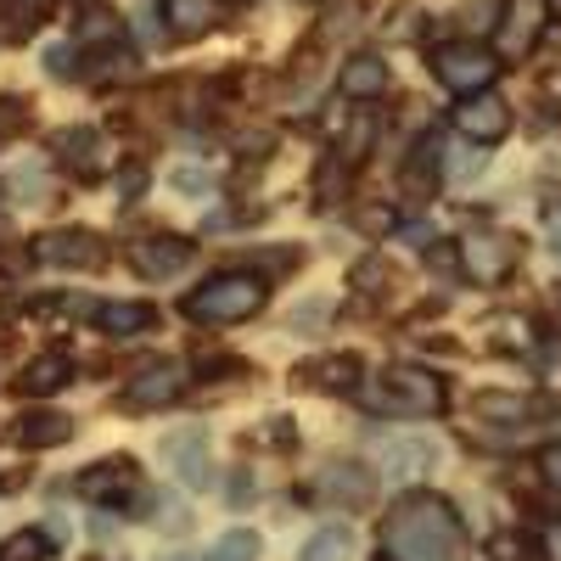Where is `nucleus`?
Here are the masks:
<instances>
[{
	"label": "nucleus",
	"mask_w": 561,
	"mask_h": 561,
	"mask_svg": "<svg viewBox=\"0 0 561 561\" xmlns=\"http://www.w3.org/2000/svg\"><path fill=\"white\" fill-rule=\"evenodd\" d=\"M51 152L62 158V169H73L79 180H90L102 169V129H90V124H68L51 135Z\"/></svg>",
	"instance_id": "obj_14"
},
{
	"label": "nucleus",
	"mask_w": 561,
	"mask_h": 561,
	"mask_svg": "<svg viewBox=\"0 0 561 561\" xmlns=\"http://www.w3.org/2000/svg\"><path fill=\"white\" fill-rule=\"evenodd\" d=\"M370 404L393 415H438L444 410V382L421 365H388L382 382L370 388Z\"/></svg>",
	"instance_id": "obj_3"
},
{
	"label": "nucleus",
	"mask_w": 561,
	"mask_h": 561,
	"mask_svg": "<svg viewBox=\"0 0 561 561\" xmlns=\"http://www.w3.org/2000/svg\"><path fill=\"white\" fill-rule=\"evenodd\" d=\"M45 7H51V0H0V23L12 28V39H23L28 28H39Z\"/></svg>",
	"instance_id": "obj_27"
},
{
	"label": "nucleus",
	"mask_w": 561,
	"mask_h": 561,
	"mask_svg": "<svg viewBox=\"0 0 561 561\" xmlns=\"http://www.w3.org/2000/svg\"><path fill=\"white\" fill-rule=\"evenodd\" d=\"M388 90V62L382 57H348V68H343V96H354V102H370V96H382Z\"/></svg>",
	"instance_id": "obj_21"
},
{
	"label": "nucleus",
	"mask_w": 561,
	"mask_h": 561,
	"mask_svg": "<svg viewBox=\"0 0 561 561\" xmlns=\"http://www.w3.org/2000/svg\"><path fill=\"white\" fill-rule=\"evenodd\" d=\"M158 528H163V534H174V539H185V534H192V505L163 500V505H158Z\"/></svg>",
	"instance_id": "obj_33"
},
{
	"label": "nucleus",
	"mask_w": 561,
	"mask_h": 561,
	"mask_svg": "<svg viewBox=\"0 0 561 561\" xmlns=\"http://www.w3.org/2000/svg\"><path fill=\"white\" fill-rule=\"evenodd\" d=\"M180 388H185V370L174 359H158V365L135 370V377L124 382V404L129 410H163L169 399H180Z\"/></svg>",
	"instance_id": "obj_8"
},
{
	"label": "nucleus",
	"mask_w": 561,
	"mask_h": 561,
	"mask_svg": "<svg viewBox=\"0 0 561 561\" xmlns=\"http://www.w3.org/2000/svg\"><path fill=\"white\" fill-rule=\"evenodd\" d=\"M230 500H237V505H248V500H253V483H248V472H237V478H230Z\"/></svg>",
	"instance_id": "obj_45"
},
{
	"label": "nucleus",
	"mask_w": 561,
	"mask_h": 561,
	"mask_svg": "<svg viewBox=\"0 0 561 561\" xmlns=\"http://www.w3.org/2000/svg\"><path fill=\"white\" fill-rule=\"evenodd\" d=\"M34 259L39 264H57V270H102L107 264V242L96 237V230H45V237L34 242Z\"/></svg>",
	"instance_id": "obj_5"
},
{
	"label": "nucleus",
	"mask_w": 561,
	"mask_h": 561,
	"mask_svg": "<svg viewBox=\"0 0 561 561\" xmlns=\"http://www.w3.org/2000/svg\"><path fill=\"white\" fill-rule=\"evenodd\" d=\"M455 129H460L466 140H478V147H489V140H500V135L511 129V107L494 96V90H483V96H466V102L455 107Z\"/></svg>",
	"instance_id": "obj_12"
},
{
	"label": "nucleus",
	"mask_w": 561,
	"mask_h": 561,
	"mask_svg": "<svg viewBox=\"0 0 561 561\" xmlns=\"http://www.w3.org/2000/svg\"><path fill=\"white\" fill-rule=\"evenodd\" d=\"M539 472H545V483H556V489H561V449H545Z\"/></svg>",
	"instance_id": "obj_42"
},
{
	"label": "nucleus",
	"mask_w": 561,
	"mask_h": 561,
	"mask_svg": "<svg viewBox=\"0 0 561 561\" xmlns=\"http://www.w3.org/2000/svg\"><path fill=\"white\" fill-rule=\"evenodd\" d=\"M556 293H561V287H556Z\"/></svg>",
	"instance_id": "obj_49"
},
{
	"label": "nucleus",
	"mask_w": 561,
	"mask_h": 561,
	"mask_svg": "<svg viewBox=\"0 0 561 561\" xmlns=\"http://www.w3.org/2000/svg\"><path fill=\"white\" fill-rule=\"evenodd\" d=\"M287 427H293V421H287V415H275V421H270V444L287 449V444H293V433H287Z\"/></svg>",
	"instance_id": "obj_44"
},
{
	"label": "nucleus",
	"mask_w": 561,
	"mask_h": 561,
	"mask_svg": "<svg viewBox=\"0 0 561 561\" xmlns=\"http://www.w3.org/2000/svg\"><path fill=\"white\" fill-rule=\"evenodd\" d=\"M545 7H550V12H556V18H561V0H545Z\"/></svg>",
	"instance_id": "obj_46"
},
{
	"label": "nucleus",
	"mask_w": 561,
	"mask_h": 561,
	"mask_svg": "<svg viewBox=\"0 0 561 561\" xmlns=\"http://www.w3.org/2000/svg\"><path fill=\"white\" fill-rule=\"evenodd\" d=\"M348 556H354V528L325 523L320 534L304 539V556H298V561H348Z\"/></svg>",
	"instance_id": "obj_23"
},
{
	"label": "nucleus",
	"mask_w": 561,
	"mask_h": 561,
	"mask_svg": "<svg viewBox=\"0 0 561 561\" xmlns=\"http://www.w3.org/2000/svg\"><path fill=\"white\" fill-rule=\"evenodd\" d=\"M259 550H264V545H259V534H253V528H230V534L214 545V556H208V561H259Z\"/></svg>",
	"instance_id": "obj_28"
},
{
	"label": "nucleus",
	"mask_w": 561,
	"mask_h": 561,
	"mask_svg": "<svg viewBox=\"0 0 561 561\" xmlns=\"http://www.w3.org/2000/svg\"><path fill=\"white\" fill-rule=\"evenodd\" d=\"M550 253H556V259H561V237H556V242H550Z\"/></svg>",
	"instance_id": "obj_47"
},
{
	"label": "nucleus",
	"mask_w": 561,
	"mask_h": 561,
	"mask_svg": "<svg viewBox=\"0 0 561 561\" xmlns=\"http://www.w3.org/2000/svg\"><path fill=\"white\" fill-rule=\"evenodd\" d=\"M140 489V472H135V460H96L90 472H79V500L90 505H124V494Z\"/></svg>",
	"instance_id": "obj_9"
},
{
	"label": "nucleus",
	"mask_w": 561,
	"mask_h": 561,
	"mask_svg": "<svg viewBox=\"0 0 561 561\" xmlns=\"http://www.w3.org/2000/svg\"><path fill=\"white\" fill-rule=\"evenodd\" d=\"M174 561H192V556H174Z\"/></svg>",
	"instance_id": "obj_48"
},
{
	"label": "nucleus",
	"mask_w": 561,
	"mask_h": 561,
	"mask_svg": "<svg viewBox=\"0 0 561 561\" xmlns=\"http://www.w3.org/2000/svg\"><path fill=\"white\" fill-rule=\"evenodd\" d=\"M343 174H348V163H337V158H332V163H325V169L314 174V197H320V203H337V192H343Z\"/></svg>",
	"instance_id": "obj_36"
},
{
	"label": "nucleus",
	"mask_w": 561,
	"mask_h": 561,
	"mask_svg": "<svg viewBox=\"0 0 561 561\" xmlns=\"http://www.w3.org/2000/svg\"><path fill=\"white\" fill-rule=\"evenodd\" d=\"M73 382V359L68 354H39V359H28L23 365V377L12 382L23 399H45V393H62Z\"/></svg>",
	"instance_id": "obj_17"
},
{
	"label": "nucleus",
	"mask_w": 561,
	"mask_h": 561,
	"mask_svg": "<svg viewBox=\"0 0 561 561\" xmlns=\"http://www.w3.org/2000/svg\"><path fill=\"white\" fill-rule=\"evenodd\" d=\"M264 275L253 270H225V275H208L203 287L185 298V309H192V320L203 325H237V320H253L264 309Z\"/></svg>",
	"instance_id": "obj_2"
},
{
	"label": "nucleus",
	"mask_w": 561,
	"mask_h": 561,
	"mask_svg": "<svg viewBox=\"0 0 561 561\" xmlns=\"http://www.w3.org/2000/svg\"><path fill=\"white\" fill-rule=\"evenodd\" d=\"M147 180H152L147 169H140V163H129V169L118 174V197H124V203H140V197H147Z\"/></svg>",
	"instance_id": "obj_37"
},
{
	"label": "nucleus",
	"mask_w": 561,
	"mask_h": 561,
	"mask_svg": "<svg viewBox=\"0 0 561 561\" xmlns=\"http://www.w3.org/2000/svg\"><path fill=\"white\" fill-rule=\"evenodd\" d=\"M23 124H28V102L23 96H0V147H7L12 135H23Z\"/></svg>",
	"instance_id": "obj_31"
},
{
	"label": "nucleus",
	"mask_w": 561,
	"mask_h": 561,
	"mask_svg": "<svg viewBox=\"0 0 561 561\" xmlns=\"http://www.w3.org/2000/svg\"><path fill=\"white\" fill-rule=\"evenodd\" d=\"M12 438L23 449H62L73 438V415H62V410H28L23 421H12Z\"/></svg>",
	"instance_id": "obj_16"
},
{
	"label": "nucleus",
	"mask_w": 561,
	"mask_h": 561,
	"mask_svg": "<svg viewBox=\"0 0 561 561\" xmlns=\"http://www.w3.org/2000/svg\"><path fill=\"white\" fill-rule=\"evenodd\" d=\"M320 494L332 505H370V500H377V472L359 466V460H337V466H325V472H320Z\"/></svg>",
	"instance_id": "obj_13"
},
{
	"label": "nucleus",
	"mask_w": 561,
	"mask_h": 561,
	"mask_svg": "<svg viewBox=\"0 0 561 561\" xmlns=\"http://www.w3.org/2000/svg\"><path fill=\"white\" fill-rule=\"evenodd\" d=\"M433 73H438L444 90H455V96H483V90L494 84V73H500V57L460 39V45H438L433 51Z\"/></svg>",
	"instance_id": "obj_4"
},
{
	"label": "nucleus",
	"mask_w": 561,
	"mask_h": 561,
	"mask_svg": "<svg viewBox=\"0 0 561 561\" xmlns=\"http://www.w3.org/2000/svg\"><path fill=\"white\" fill-rule=\"evenodd\" d=\"M163 23L180 34V39H197L219 23V0H163Z\"/></svg>",
	"instance_id": "obj_20"
},
{
	"label": "nucleus",
	"mask_w": 561,
	"mask_h": 561,
	"mask_svg": "<svg viewBox=\"0 0 561 561\" xmlns=\"http://www.w3.org/2000/svg\"><path fill=\"white\" fill-rule=\"evenodd\" d=\"M460 264H466V275L472 280H500L511 264H517V242L511 237H494V230H478V237H466L460 242Z\"/></svg>",
	"instance_id": "obj_11"
},
{
	"label": "nucleus",
	"mask_w": 561,
	"mask_h": 561,
	"mask_svg": "<svg viewBox=\"0 0 561 561\" xmlns=\"http://www.w3.org/2000/svg\"><path fill=\"white\" fill-rule=\"evenodd\" d=\"M51 528H18L12 539H0V561H51Z\"/></svg>",
	"instance_id": "obj_24"
},
{
	"label": "nucleus",
	"mask_w": 561,
	"mask_h": 561,
	"mask_svg": "<svg viewBox=\"0 0 561 561\" xmlns=\"http://www.w3.org/2000/svg\"><path fill=\"white\" fill-rule=\"evenodd\" d=\"M135 68V51H129V45L124 39H113V45H96V51H90V79H124Z\"/></svg>",
	"instance_id": "obj_26"
},
{
	"label": "nucleus",
	"mask_w": 561,
	"mask_h": 561,
	"mask_svg": "<svg viewBox=\"0 0 561 561\" xmlns=\"http://www.w3.org/2000/svg\"><path fill=\"white\" fill-rule=\"evenodd\" d=\"M438 158H444V152H438V140H427V147H415V158L399 169V192H404L410 203H427V197L438 192V174H444Z\"/></svg>",
	"instance_id": "obj_18"
},
{
	"label": "nucleus",
	"mask_w": 561,
	"mask_h": 561,
	"mask_svg": "<svg viewBox=\"0 0 561 561\" xmlns=\"http://www.w3.org/2000/svg\"><path fill=\"white\" fill-rule=\"evenodd\" d=\"M354 225L365 230V237H382V230H393V214H388V208H359Z\"/></svg>",
	"instance_id": "obj_39"
},
{
	"label": "nucleus",
	"mask_w": 561,
	"mask_h": 561,
	"mask_svg": "<svg viewBox=\"0 0 561 561\" xmlns=\"http://www.w3.org/2000/svg\"><path fill=\"white\" fill-rule=\"evenodd\" d=\"M382 539H388V550L399 561H460L466 556L460 523H455V511L438 494H410L388 517Z\"/></svg>",
	"instance_id": "obj_1"
},
{
	"label": "nucleus",
	"mask_w": 561,
	"mask_h": 561,
	"mask_svg": "<svg viewBox=\"0 0 561 561\" xmlns=\"http://www.w3.org/2000/svg\"><path fill=\"white\" fill-rule=\"evenodd\" d=\"M320 320H325V304H309V309H298V314H293L298 332H304V325H320Z\"/></svg>",
	"instance_id": "obj_43"
},
{
	"label": "nucleus",
	"mask_w": 561,
	"mask_h": 561,
	"mask_svg": "<svg viewBox=\"0 0 561 561\" xmlns=\"http://www.w3.org/2000/svg\"><path fill=\"white\" fill-rule=\"evenodd\" d=\"M68 62H73V57H68V45H57V51L45 57V68H51L57 79H73V68H68Z\"/></svg>",
	"instance_id": "obj_41"
},
{
	"label": "nucleus",
	"mask_w": 561,
	"mask_h": 561,
	"mask_svg": "<svg viewBox=\"0 0 561 561\" xmlns=\"http://www.w3.org/2000/svg\"><path fill=\"white\" fill-rule=\"evenodd\" d=\"M7 197H18V203L45 197V174H39V169H18V174L7 180Z\"/></svg>",
	"instance_id": "obj_34"
},
{
	"label": "nucleus",
	"mask_w": 561,
	"mask_h": 561,
	"mask_svg": "<svg viewBox=\"0 0 561 561\" xmlns=\"http://www.w3.org/2000/svg\"><path fill=\"white\" fill-rule=\"evenodd\" d=\"M163 460H169V472L185 483V489H214V460H208V433L203 427H174L163 433Z\"/></svg>",
	"instance_id": "obj_6"
},
{
	"label": "nucleus",
	"mask_w": 561,
	"mask_h": 561,
	"mask_svg": "<svg viewBox=\"0 0 561 561\" xmlns=\"http://www.w3.org/2000/svg\"><path fill=\"white\" fill-rule=\"evenodd\" d=\"M197 259V248L185 242V237H140V242H129V270L135 275H147V280H169V275H180L185 264Z\"/></svg>",
	"instance_id": "obj_7"
},
{
	"label": "nucleus",
	"mask_w": 561,
	"mask_h": 561,
	"mask_svg": "<svg viewBox=\"0 0 561 561\" xmlns=\"http://www.w3.org/2000/svg\"><path fill=\"white\" fill-rule=\"evenodd\" d=\"M158 320L152 304H102L96 309V325L107 337H135V332H147V325Z\"/></svg>",
	"instance_id": "obj_22"
},
{
	"label": "nucleus",
	"mask_w": 561,
	"mask_h": 561,
	"mask_svg": "<svg viewBox=\"0 0 561 561\" xmlns=\"http://www.w3.org/2000/svg\"><path fill=\"white\" fill-rule=\"evenodd\" d=\"M478 415H483V421H528L534 404H528V399H511V393H483V399H478Z\"/></svg>",
	"instance_id": "obj_29"
},
{
	"label": "nucleus",
	"mask_w": 561,
	"mask_h": 561,
	"mask_svg": "<svg viewBox=\"0 0 561 561\" xmlns=\"http://www.w3.org/2000/svg\"><path fill=\"white\" fill-rule=\"evenodd\" d=\"M298 388H320V393H354L359 388V359L354 354H325L298 365Z\"/></svg>",
	"instance_id": "obj_15"
},
{
	"label": "nucleus",
	"mask_w": 561,
	"mask_h": 561,
	"mask_svg": "<svg viewBox=\"0 0 561 561\" xmlns=\"http://www.w3.org/2000/svg\"><path fill=\"white\" fill-rule=\"evenodd\" d=\"M370 147H377V118L370 113H354V124H348V135H343V152H337V163H365L370 158Z\"/></svg>",
	"instance_id": "obj_25"
},
{
	"label": "nucleus",
	"mask_w": 561,
	"mask_h": 561,
	"mask_svg": "<svg viewBox=\"0 0 561 561\" xmlns=\"http://www.w3.org/2000/svg\"><path fill=\"white\" fill-rule=\"evenodd\" d=\"M455 259H460V253H455L449 242H433V253H427V264H433V270H455Z\"/></svg>",
	"instance_id": "obj_40"
},
{
	"label": "nucleus",
	"mask_w": 561,
	"mask_h": 561,
	"mask_svg": "<svg viewBox=\"0 0 561 561\" xmlns=\"http://www.w3.org/2000/svg\"><path fill=\"white\" fill-rule=\"evenodd\" d=\"M382 460H388L393 483H415L421 472H433V466H438V444L433 438H393Z\"/></svg>",
	"instance_id": "obj_19"
},
{
	"label": "nucleus",
	"mask_w": 561,
	"mask_h": 561,
	"mask_svg": "<svg viewBox=\"0 0 561 561\" xmlns=\"http://www.w3.org/2000/svg\"><path fill=\"white\" fill-rule=\"evenodd\" d=\"M113 39H124V34H118V18H107V12H90L79 23V45H90V51H96V45H113Z\"/></svg>",
	"instance_id": "obj_30"
},
{
	"label": "nucleus",
	"mask_w": 561,
	"mask_h": 561,
	"mask_svg": "<svg viewBox=\"0 0 561 561\" xmlns=\"http://www.w3.org/2000/svg\"><path fill=\"white\" fill-rule=\"evenodd\" d=\"M545 0H505V12H500V57H528L534 51V39L545 28Z\"/></svg>",
	"instance_id": "obj_10"
},
{
	"label": "nucleus",
	"mask_w": 561,
	"mask_h": 561,
	"mask_svg": "<svg viewBox=\"0 0 561 561\" xmlns=\"http://www.w3.org/2000/svg\"><path fill=\"white\" fill-rule=\"evenodd\" d=\"M494 561H550L534 539H517V534H505V539H494Z\"/></svg>",
	"instance_id": "obj_32"
},
{
	"label": "nucleus",
	"mask_w": 561,
	"mask_h": 561,
	"mask_svg": "<svg viewBox=\"0 0 561 561\" xmlns=\"http://www.w3.org/2000/svg\"><path fill=\"white\" fill-rule=\"evenodd\" d=\"M483 169H489V158H483L478 147H466V152H455V163H449V174H455V180H478Z\"/></svg>",
	"instance_id": "obj_38"
},
{
	"label": "nucleus",
	"mask_w": 561,
	"mask_h": 561,
	"mask_svg": "<svg viewBox=\"0 0 561 561\" xmlns=\"http://www.w3.org/2000/svg\"><path fill=\"white\" fill-rule=\"evenodd\" d=\"M169 185H174V192H192V197H203V192H214V174L185 163V169H174V174H169Z\"/></svg>",
	"instance_id": "obj_35"
}]
</instances>
